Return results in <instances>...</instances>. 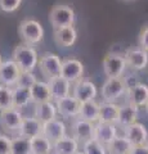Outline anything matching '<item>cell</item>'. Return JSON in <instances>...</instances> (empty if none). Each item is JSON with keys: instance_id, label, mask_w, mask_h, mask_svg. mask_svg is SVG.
<instances>
[{"instance_id": "1", "label": "cell", "mask_w": 148, "mask_h": 154, "mask_svg": "<svg viewBox=\"0 0 148 154\" xmlns=\"http://www.w3.org/2000/svg\"><path fill=\"white\" fill-rule=\"evenodd\" d=\"M13 60L20 67L21 72H32L39 64V55L31 45L20 44L13 50Z\"/></svg>"}, {"instance_id": "2", "label": "cell", "mask_w": 148, "mask_h": 154, "mask_svg": "<svg viewBox=\"0 0 148 154\" xmlns=\"http://www.w3.org/2000/svg\"><path fill=\"white\" fill-rule=\"evenodd\" d=\"M18 33L23 40V44L27 45L39 44L44 37L43 26L35 19H23L18 27Z\"/></svg>"}, {"instance_id": "3", "label": "cell", "mask_w": 148, "mask_h": 154, "mask_svg": "<svg viewBox=\"0 0 148 154\" xmlns=\"http://www.w3.org/2000/svg\"><path fill=\"white\" fill-rule=\"evenodd\" d=\"M128 93V84L124 77H113L107 79L102 86V98L103 102L115 103L124 94Z\"/></svg>"}, {"instance_id": "4", "label": "cell", "mask_w": 148, "mask_h": 154, "mask_svg": "<svg viewBox=\"0 0 148 154\" xmlns=\"http://www.w3.org/2000/svg\"><path fill=\"white\" fill-rule=\"evenodd\" d=\"M49 21L54 30L74 26L75 12H74V9L68 5H54L50 9Z\"/></svg>"}, {"instance_id": "5", "label": "cell", "mask_w": 148, "mask_h": 154, "mask_svg": "<svg viewBox=\"0 0 148 154\" xmlns=\"http://www.w3.org/2000/svg\"><path fill=\"white\" fill-rule=\"evenodd\" d=\"M23 119H25V117H23L21 109L9 108L0 112V126L4 131L9 134L18 135Z\"/></svg>"}, {"instance_id": "6", "label": "cell", "mask_w": 148, "mask_h": 154, "mask_svg": "<svg viewBox=\"0 0 148 154\" xmlns=\"http://www.w3.org/2000/svg\"><path fill=\"white\" fill-rule=\"evenodd\" d=\"M103 72L108 79H113V77H121L122 73L125 72L126 68V62L124 55L115 54V53H108V54L103 58Z\"/></svg>"}, {"instance_id": "7", "label": "cell", "mask_w": 148, "mask_h": 154, "mask_svg": "<svg viewBox=\"0 0 148 154\" xmlns=\"http://www.w3.org/2000/svg\"><path fill=\"white\" fill-rule=\"evenodd\" d=\"M39 67L41 73L44 75L48 80L55 79L61 76L62 71V60L59 57L53 53H44L39 59Z\"/></svg>"}, {"instance_id": "8", "label": "cell", "mask_w": 148, "mask_h": 154, "mask_svg": "<svg viewBox=\"0 0 148 154\" xmlns=\"http://www.w3.org/2000/svg\"><path fill=\"white\" fill-rule=\"evenodd\" d=\"M94 128H95V123L85 121V119L81 118H75L72 123H71L72 137L81 144L94 139Z\"/></svg>"}, {"instance_id": "9", "label": "cell", "mask_w": 148, "mask_h": 154, "mask_svg": "<svg viewBox=\"0 0 148 154\" xmlns=\"http://www.w3.org/2000/svg\"><path fill=\"white\" fill-rule=\"evenodd\" d=\"M21 76V69L14 60H5L0 66V84L14 88Z\"/></svg>"}, {"instance_id": "10", "label": "cell", "mask_w": 148, "mask_h": 154, "mask_svg": "<svg viewBox=\"0 0 148 154\" xmlns=\"http://www.w3.org/2000/svg\"><path fill=\"white\" fill-rule=\"evenodd\" d=\"M83 75H84V66L80 60L75 59V58H70V59L62 62L61 77L67 80L70 84L79 82Z\"/></svg>"}, {"instance_id": "11", "label": "cell", "mask_w": 148, "mask_h": 154, "mask_svg": "<svg viewBox=\"0 0 148 154\" xmlns=\"http://www.w3.org/2000/svg\"><path fill=\"white\" fill-rule=\"evenodd\" d=\"M126 66L133 71L144 69L148 64V53L140 48H130L124 54Z\"/></svg>"}, {"instance_id": "12", "label": "cell", "mask_w": 148, "mask_h": 154, "mask_svg": "<svg viewBox=\"0 0 148 154\" xmlns=\"http://www.w3.org/2000/svg\"><path fill=\"white\" fill-rule=\"evenodd\" d=\"M58 114H61L63 118H79L80 109H81V103L77 99H75L72 95L67 96V98L59 99L55 102Z\"/></svg>"}, {"instance_id": "13", "label": "cell", "mask_w": 148, "mask_h": 154, "mask_svg": "<svg viewBox=\"0 0 148 154\" xmlns=\"http://www.w3.org/2000/svg\"><path fill=\"white\" fill-rule=\"evenodd\" d=\"M97 93H98L97 86H95L92 81L80 80L79 82H76V85L74 86L72 96L83 104V103H88V102L94 100V98L97 96Z\"/></svg>"}, {"instance_id": "14", "label": "cell", "mask_w": 148, "mask_h": 154, "mask_svg": "<svg viewBox=\"0 0 148 154\" xmlns=\"http://www.w3.org/2000/svg\"><path fill=\"white\" fill-rule=\"evenodd\" d=\"M124 136L133 144V146L146 145L148 143V131L143 123L135 122L124 128Z\"/></svg>"}, {"instance_id": "15", "label": "cell", "mask_w": 148, "mask_h": 154, "mask_svg": "<svg viewBox=\"0 0 148 154\" xmlns=\"http://www.w3.org/2000/svg\"><path fill=\"white\" fill-rule=\"evenodd\" d=\"M117 137V128L115 123L97 122L94 128V140L107 146Z\"/></svg>"}, {"instance_id": "16", "label": "cell", "mask_w": 148, "mask_h": 154, "mask_svg": "<svg viewBox=\"0 0 148 154\" xmlns=\"http://www.w3.org/2000/svg\"><path fill=\"white\" fill-rule=\"evenodd\" d=\"M43 135L49 139L52 143H55L58 141L59 139L67 136L66 135V126L63 121H61L58 118H54L52 121L46 122L43 125Z\"/></svg>"}, {"instance_id": "17", "label": "cell", "mask_w": 148, "mask_h": 154, "mask_svg": "<svg viewBox=\"0 0 148 154\" xmlns=\"http://www.w3.org/2000/svg\"><path fill=\"white\" fill-rule=\"evenodd\" d=\"M128 102L138 108L146 107L148 102V86L146 84H135L128 89Z\"/></svg>"}, {"instance_id": "18", "label": "cell", "mask_w": 148, "mask_h": 154, "mask_svg": "<svg viewBox=\"0 0 148 154\" xmlns=\"http://www.w3.org/2000/svg\"><path fill=\"white\" fill-rule=\"evenodd\" d=\"M138 114H139V108L137 105L126 102L125 104L120 105V113H118L117 125L122 126V128H126L128 126L135 123Z\"/></svg>"}, {"instance_id": "19", "label": "cell", "mask_w": 148, "mask_h": 154, "mask_svg": "<svg viewBox=\"0 0 148 154\" xmlns=\"http://www.w3.org/2000/svg\"><path fill=\"white\" fill-rule=\"evenodd\" d=\"M50 88V93H52V98L53 100H59L63 98L70 96V91H71V84L67 80H65L63 77H55V79L48 80Z\"/></svg>"}, {"instance_id": "20", "label": "cell", "mask_w": 148, "mask_h": 154, "mask_svg": "<svg viewBox=\"0 0 148 154\" xmlns=\"http://www.w3.org/2000/svg\"><path fill=\"white\" fill-rule=\"evenodd\" d=\"M43 125L44 123H41L35 117H25L18 135L31 140L39 135H43Z\"/></svg>"}, {"instance_id": "21", "label": "cell", "mask_w": 148, "mask_h": 154, "mask_svg": "<svg viewBox=\"0 0 148 154\" xmlns=\"http://www.w3.org/2000/svg\"><path fill=\"white\" fill-rule=\"evenodd\" d=\"M30 93H31V103H34L36 105L53 100L49 84L44 82V81H37V82L30 89Z\"/></svg>"}, {"instance_id": "22", "label": "cell", "mask_w": 148, "mask_h": 154, "mask_svg": "<svg viewBox=\"0 0 148 154\" xmlns=\"http://www.w3.org/2000/svg\"><path fill=\"white\" fill-rule=\"evenodd\" d=\"M76 37H77V32H76L74 26L54 30V40L62 48L72 46L76 41Z\"/></svg>"}, {"instance_id": "23", "label": "cell", "mask_w": 148, "mask_h": 154, "mask_svg": "<svg viewBox=\"0 0 148 154\" xmlns=\"http://www.w3.org/2000/svg\"><path fill=\"white\" fill-rule=\"evenodd\" d=\"M79 152V141L72 136H65L53 143L52 154H75Z\"/></svg>"}, {"instance_id": "24", "label": "cell", "mask_w": 148, "mask_h": 154, "mask_svg": "<svg viewBox=\"0 0 148 154\" xmlns=\"http://www.w3.org/2000/svg\"><path fill=\"white\" fill-rule=\"evenodd\" d=\"M118 113H120V105L116 103H101V114H99V121L104 123H117Z\"/></svg>"}, {"instance_id": "25", "label": "cell", "mask_w": 148, "mask_h": 154, "mask_svg": "<svg viewBox=\"0 0 148 154\" xmlns=\"http://www.w3.org/2000/svg\"><path fill=\"white\" fill-rule=\"evenodd\" d=\"M58 114L57 105L53 102H46L43 104H37L35 107V118H37L41 123H46L55 118Z\"/></svg>"}, {"instance_id": "26", "label": "cell", "mask_w": 148, "mask_h": 154, "mask_svg": "<svg viewBox=\"0 0 148 154\" xmlns=\"http://www.w3.org/2000/svg\"><path fill=\"white\" fill-rule=\"evenodd\" d=\"M99 114H101V104H98L95 100H92V102L81 104L79 118L97 123L99 121Z\"/></svg>"}, {"instance_id": "27", "label": "cell", "mask_w": 148, "mask_h": 154, "mask_svg": "<svg viewBox=\"0 0 148 154\" xmlns=\"http://www.w3.org/2000/svg\"><path fill=\"white\" fill-rule=\"evenodd\" d=\"M133 149V144L124 136H117L115 140L107 145L108 154H129Z\"/></svg>"}, {"instance_id": "28", "label": "cell", "mask_w": 148, "mask_h": 154, "mask_svg": "<svg viewBox=\"0 0 148 154\" xmlns=\"http://www.w3.org/2000/svg\"><path fill=\"white\" fill-rule=\"evenodd\" d=\"M30 103H31L30 89L14 86L13 88V108L22 109V108H26Z\"/></svg>"}, {"instance_id": "29", "label": "cell", "mask_w": 148, "mask_h": 154, "mask_svg": "<svg viewBox=\"0 0 148 154\" xmlns=\"http://www.w3.org/2000/svg\"><path fill=\"white\" fill-rule=\"evenodd\" d=\"M32 154H52L53 153V143L46 139L44 135H39L31 139Z\"/></svg>"}, {"instance_id": "30", "label": "cell", "mask_w": 148, "mask_h": 154, "mask_svg": "<svg viewBox=\"0 0 148 154\" xmlns=\"http://www.w3.org/2000/svg\"><path fill=\"white\" fill-rule=\"evenodd\" d=\"M12 154H32L31 140L20 135L12 137Z\"/></svg>"}, {"instance_id": "31", "label": "cell", "mask_w": 148, "mask_h": 154, "mask_svg": "<svg viewBox=\"0 0 148 154\" xmlns=\"http://www.w3.org/2000/svg\"><path fill=\"white\" fill-rule=\"evenodd\" d=\"M13 108V89L0 84V112Z\"/></svg>"}, {"instance_id": "32", "label": "cell", "mask_w": 148, "mask_h": 154, "mask_svg": "<svg viewBox=\"0 0 148 154\" xmlns=\"http://www.w3.org/2000/svg\"><path fill=\"white\" fill-rule=\"evenodd\" d=\"M81 152L84 154H107V146H104L103 144L98 143L97 140H89L87 143L83 144V149H81Z\"/></svg>"}, {"instance_id": "33", "label": "cell", "mask_w": 148, "mask_h": 154, "mask_svg": "<svg viewBox=\"0 0 148 154\" xmlns=\"http://www.w3.org/2000/svg\"><path fill=\"white\" fill-rule=\"evenodd\" d=\"M36 82H37L36 76L32 73V72H21L20 80H18L16 86H18V88H25V89H31Z\"/></svg>"}, {"instance_id": "34", "label": "cell", "mask_w": 148, "mask_h": 154, "mask_svg": "<svg viewBox=\"0 0 148 154\" xmlns=\"http://www.w3.org/2000/svg\"><path fill=\"white\" fill-rule=\"evenodd\" d=\"M22 0H0V11L4 13H13L21 7Z\"/></svg>"}, {"instance_id": "35", "label": "cell", "mask_w": 148, "mask_h": 154, "mask_svg": "<svg viewBox=\"0 0 148 154\" xmlns=\"http://www.w3.org/2000/svg\"><path fill=\"white\" fill-rule=\"evenodd\" d=\"M0 154H12V137L0 134Z\"/></svg>"}, {"instance_id": "36", "label": "cell", "mask_w": 148, "mask_h": 154, "mask_svg": "<svg viewBox=\"0 0 148 154\" xmlns=\"http://www.w3.org/2000/svg\"><path fill=\"white\" fill-rule=\"evenodd\" d=\"M139 48L148 53V26L142 28L139 33Z\"/></svg>"}, {"instance_id": "37", "label": "cell", "mask_w": 148, "mask_h": 154, "mask_svg": "<svg viewBox=\"0 0 148 154\" xmlns=\"http://www.w3.org/2000/svg\"><path fill=\"white\" fill-rule=\"evenodd\" d=\"M129 154H148V145H140V146H133L131 152Z\"/></svg>"}, {"instance_id": "38", "label": "cell", "mask_w": 148, "mask_h": 154, "mask_svg": "<svg viewBox=\"0 0 148 154\" xmlns=\"http://www.w3.org/2000/svg\"><path fill=\"white\" fill-rule=\"evenodd\" d=\"M144 108H146V112H147V114H148V102H147V104H146Z\"/></svg>"}, {"instance_id": "39", "label": "cell", "mask_w": 148, "mask_h": 154, "mask_svg": "<svg viewBox=\"0 0 148 154\" xmlns=\"http://www.w3.org/2000/svg\"><path fill=\"white\" fill-rule=\"evenodd\" d=\"M2 63H3V60H2V55H0V66H2Z\"/></svg>"}, {"instance_id": "40", "label": "cell", "mask_w": 148, "mask_h": 154, "mask_svg": "<svg viewBox=\"0 0 148 154\" xmlns=\"http://www.w3.org/2000/svg\"><path fill=\"white\" fill-rule=\"evenodd\" d=\"M75 154H84V153H83V152H80V150H79L77 153H75Z\"/></svg>"}, {"instance_id": "41", "label": "cell", "mask_w": 148, "mask_h": 154, "mask_svg": "<svg viewBox=\"0 0 148 154\" xmlns=\"http://www.w3.org/2000/svg\"><path fill=\"white\" fill-rule=\"evenodd\" d=\"M147 145H148V143H147Z\"/></svg>"}]
</instances>
